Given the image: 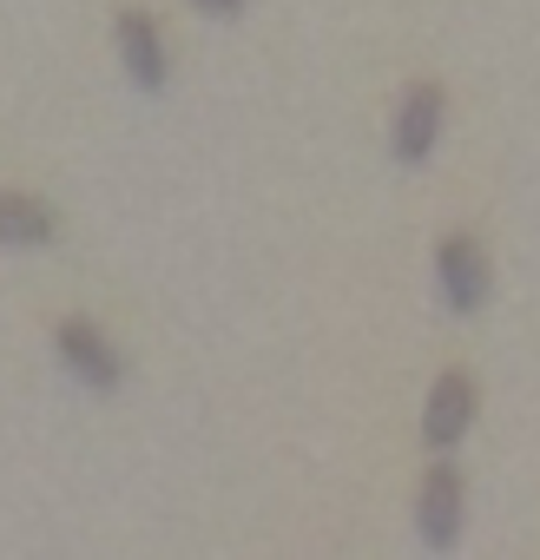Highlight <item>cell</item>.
<instances>
[{"mask_svg": "<svg viewBox=\"0 0 540 560\" xmlns=\"http://www.w3.org/2000/svg\"><path fill=\"white\" fill-rule=\"evenodd\" d=\"M54 350H60L67 376H80L86 389H113V383L126 376V363H119L113 337H106L99 324H86V317H67V324L54 330Z\"/></svg>", "mask_w": 540, "mask_h": 560, "instance_id": "obj_1", "label": "cell"}, {"mask_svg": "<svg viewBox=\"0 0 540 560\" xmlns=\"http://www.w3.org/2000/svg\"><path fill=\"white\" fill-rule=\"evenodd\" d=\"M435 277H442V298L455 311H481L488 304V250L468 231H455V237L435 244Z\"/></svg>", "mask_w": 540, "mask_h": 560, "instance_id": "obj_2", "label": "cell"}, {"mask_svg": "<svg viewBox=\"0 0 540 560\" xmlns=\"http://www.w3.org/2000/svg\"><path fill=\"white\" fill-rule=\"evenodd\" d=\"M468 422H474V376H468V370L435 376L429 409H422V442H429V448H455V442L468 435Z\"/></svg>", "mask_w": 540, "mask_h": 560, "instance_id": "obj_3", "label": "cell"}, {"mask_svg": "<svg viewBox=\"0 0 540 560\" xmlns=\"http://www.w3.org/2000/svg\"><path fill=\"white\" fill-rule=\"evenodd\" d=\"M119 60H126V73H132V86L139 93H165V34H159V21L152 14H139V8H126L119 14Z\"/></svg>", "mask_w": 540, "mask_h": 560, "instance_id": "obj_4", "label": "cell"}, {"mask_svg": "<svg viewBox=\"0 0 540 560\" xmlns=\"http://www.w3.org/2000/svg\"><path fill=\"white\" fill-rule=\"evenodd\" d=\"M442 119H448V100H442V86H435V80L409 86V100H402V119H396V159H402V165H422V159H435Z\"/></svg>", "mask_w": 540, "mask_h": 560, "instance_id": "obj_5", "label": "cell"}, {"mask_svg": "<svg viewBox=\"0 0 540 560\" xmlns=\"http://www.w3.org/2000/svg\"><path fill=\"white\" fill-rule=\"evenodd\" d=\"M415 527H422L429 547H455V534H461V475L448 462H429L422 494H415Z\"/></svg>", "mask_w": 540, "mask_h": 560, "instance_id": "obj_6", "label": "cell"}, {"mask_svg": "<svg viewBox=\"0 0 540 560\" xmlns=\"http://www.w3.org/2000/svg\"><path fill=\"white\" fill-rule=\"evenodd\" d=\"M54 237V211L27 191H0V244L8 250H40Z\"/></svg>", "mask_w": 540, "mask_h": 560, "instance_id": "obj_7", "label": "cell"}, {"mask_svg": "<svg viewBox=\"0 0 540 560\" xmlns=\"http://www.w3.org/2000/svg\"><path fill=\"white\" fill-rule=\"evenodd\" d=\"M198 14H218V21H231V14H244V0H191Z\"/></svg>", "mask_w": 540, "mask_h": 560, "instance_id": "obj_8", "label": "cell"}]
</instances>
